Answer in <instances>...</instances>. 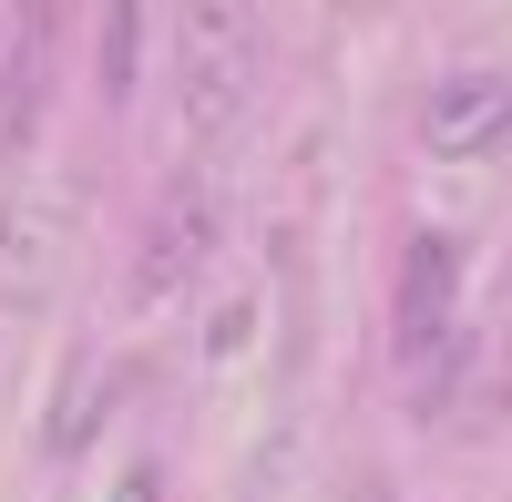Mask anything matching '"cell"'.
Instances as JSON below:
<instances>
[{"mask_svg":"<svg viewBox=\"0 0 512 502\" xmlns=\"http://www.w3.org/2000/svg\"><path fill=\"white\" fill-rule=\"evenodd\" d=\"M256 72H267V52H256V21L236 0H205V11L175 21V113H185L195 144H226L246 123Z\"/></svg>","mask_w":512,"mask_h":502,"instance_id":"1","label":"cell"},{"mask_svg":"<svg viewBox=\"0 0 512 502\" xmlns=\"http://www.w3.org/2000/svg\"><path fill=\"white\" fill-rule=\"evenodd\" d=\"M400 369H410V400L431 410L461 369V246L451 236H420L410 267H400Z\"/></svg>","mask_w":512,"mask_h":502,"instance_id":"2","label":"cell"},{"mask_svg":"<svg viewBox=\"0 0 512 502\" xmlns=\"http://www.w3.org/2000/svg\"><path fill=\"white\" fill-rule=\"evenodd\" d=\"M72 267V205L52 185H11L0 195V328H31L62 298Z\"/></svg>","mask_w":512,"mask_h":502,"instance_id":"3","label":"cell"},{"mask_svg":"<svg viewBox=\"0 0 512 502\" xmlns=\"http://www.w3.org/2000/svg\"><path fill=\"white\" fill-rule=\"evenodd\" d=\"M420 144L441 164H472L492 144H512V82L502 72H451L431 82V103H420Z\"/></svg>","mask_w":512,"mask_h":502,"instance_id":"4","label":"cell"},{"mask_svg":"<svg viewBox=\"0 0 512 502\" xmlns=\"http://www.w3.org/2000/svg\"><path fill=\"white\" fill-rule=\"evenodd\" d=\"M216 257V195L205 185H175L144 226V257H134V298H175V287Z\"/></svg>","mask_w":512,"mask_h":502,"instance_id":"5","label":"cell"},{"mask_svg":"<svg viewBox=\"0 0 512 502\" xmlns=\"http://www.w3.org/2000/svg\"><path fill=\"white\" fill-rule=\"evenodd\" d=\"M52 11H21L11 21V52H0V154H21L41 134V93H52Z\"/></svg>","mask_w":512,"mask_h":502,"instance_id":"6","label":"cell"},{"mask_svg":"<svg viewBox=\"0 0 512 502\" xmlns=\"http://www.w3.org/2000/svg\"><path fill=\"white\" fill-rule=\"evenodd\" d=\"M103 400H113V369H72V390H62V410H52V451H72L82 431H93Z\"/></svg>","mask_w":512,"mask_h":502,"instance_id":"7","label":"cell"},{"mask_svg":"<svg viewBox=\"0 0 512 502\" xmlns=\"http://www.w3.org/2000/svg\"><path fill=\"white\" fill-rule=\"evenodd\" d=\"M134 31H144V11H113V21H103V93L134 82Z\"/></svg>","mask_w":512,"mask_h":502,"instance_id":"8","label":"cell"},{"mask_svg":"<svg viewBox=\"0 0 512 502\" xmlns=\"http://www.w3.org/2000/svg\"><path fill=\"white\" fill-rule=\"evenodd\" d=\"M154 492H164V472H154V462H134V472H123V492H113V502H154Z\"/></svg>","mask_w":512,"mask_h":502,"instance_id":"9","label":"cell"}]
</instances>
